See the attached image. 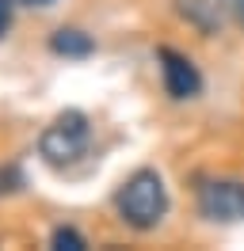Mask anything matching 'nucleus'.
<instances>
[{
    "mask_svg": "<svg viewBox=\"0 0 244 251\" xmlns=\"http://www.w3.org/2000/svg\"><path fill=\"white\" fill-rule=\"evenodd\" d=\"M217 8H225L229 16H233V23L244 31V0H217Z\"/></svg>",
    "mask_w": 244,
    "mask_h": 251,
    "instance_id": "nucleus-9",
    "label": "nucleus"
},
{
    "mask_svg": "<svg viewBox=\"0 0 244 251\" xmlns=\"http://www.w3.org/2000/svg\"><path fill=\"white\" fill-rule=\"evenodd\" d=\"M119 213L126 225L134 228H156L160 217L168 213V190H164V179L152 172V168H141L134 172L119 190Z\"/></svg>",
    "mask_w": 244,
    "mask_h": 251,
    "instance_id": "nucleus-1",
    "label": "nucleus"
},
{
    "mask_svg": "<svg viewBox=\"0 0 244 251\" xmlns=\"http://www.w3.org/2000/svg\"><path fill=\"white\" fill-rule=\"evenodd\" d=\"M176 12L187 23H195L202 34H217V4H206V0H176Z\"/></svg>",
    "mask_w": 244,
    "mask_h": 251,
    "instance_id": "nucleus-6",
    "label": "nucleus"
},
{
    "mask_svg": "<svg viewBox=\"0 0 244 251\" xmlns=\"http://www.w3.org/2000/svg\"><path fill=\"white\" fill-rule=\"evenodd\" d=\"M19 4H27V8H50V4H58V0H19Z\"/></svg>",
    "mask_w": 244,
    "mask_h": 251,
    "instance_id": "nucleus-11",
    "label": "nucleus"
},
{
    "mask_svg": "<svg viewBox=\"0 0 244 251\" xmlns=\"http://www.w3.org/2000/svg\"><path fill=\"white\" fill-rule=\"evenodd\" d=\"M19 187H23V175L15 172V168H4V164H0V198L15 194Z\"/></svg>",
    "mask_w": 244,
    "mask_h": 251,
    "instance_id": "nucleus-8",
    "label": "nucleus"
},
{
    "mask_svg": "<svg viewBox=\"0 0 244 251\" xmlns=\"http://www.w3.org/2000/svg\"><path fill=\"white\" fill-rule=\"evenodd\" d=\"M50 50L61 53V57H88L92 50H95V42H92L84 31H76V27H61V31H54V38H50Z\"/></svg>",
    "mask_w": 244,
    "mask_h": 251,
    "instance_id": "nucleus-5",
    "label": "nucleus"
},
{
    "mask_svg": "<svg viewBox=\"0 0 244 251\" xmlns=\"http://www.w3.org/2000/svg\"><path fill=\"white\" fill-rule=\"evenodd\" d=\"M50 244L58 251H84L88 244H84V236L76 232V228H69V225H61V228H54V236H50Z\"/></svg>",
    "mask_w": 244,
    "mask_h": 251,
    "instance_id": "nucleus-7",
    "label": "nucleus"
},
{
    "mask_svg": "<svg viewBox=\"0 0 244 251\" xmlns=\"http://www.w3.org/2000/svg\"><path fill=\"white\" fill-rule=\"evenodd\" d=\"M88 141H92L88 118H84L80 110H65V114H58V118L42 129L38 152H42L46 164L65 168V164H73V160H80L84 152H88Z\"/></svg>",
    "mask_w": 244,
    "mask_h": 251,
    "instance_id": "nucleus-2",
    "label": "nucleus"
},
{
    "mask_svg": "<svg viewBox=\"0 0 244 251\" xmlns=\"http://www.w3.org/2000/svg\"><path fill=\"white\" fill-rule=\"evenodd\" d=\"M198 213L206 221H244V183L210 179L198 187Z\"/></svg>",
    "mask_w": 244,
    "mask_h": 251,
    "instance_id": "nucleus-3",
    "label": "nucleus"
},
{
    "mask_svg": "<svg viewBox=\"0 0 244 251\" xmlns=\"http://www.w3.org/2000/svg\"><path fill=\"white\" fill-rule=\"evenodd\" d=\"M8 23H12V0H0V34L8 31Z\"/></svg>",
    "mask_w": 244,
    "mask_h": 251,
    "instance_id": "nucleus-10",
    "label": "nucleus"
},
{
    "mask_svg": "<svg viewBox=\"0 0 244 251\" xmlns=\"http://www.w3.org/2000/svg\"><path fill=\"white\" fill-rule=\"evenodd\" d=\"M160 73H164V88L172 99H195L202 92L198 69L183 53H176V50H160Z\"/></svg>",
    "mask_w": 244,
    "mask_h": 251,
    "instance_id": "nucleus-4",
    "label": "nucleus"
}]
</instances>
